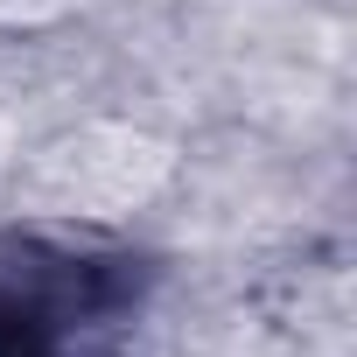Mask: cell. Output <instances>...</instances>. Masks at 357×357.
Returning a JSON list of instances; mask_svg holds the SVG:
<instances>
[{"instance_id": "1", "label": "cell", "mask_w": 357, "mask_h": 357, "mask_svg": "<svg viewBox=\"0 0 357 357\" xmlns=\"http://www.w3.org/2000/svg\"><path fill=\"white\" fill-rule=\"evenodd\" d=\"M126 294L119 259H77L36 238H0V357H56L63 329Z\"/></svg>"}]
</instances>
